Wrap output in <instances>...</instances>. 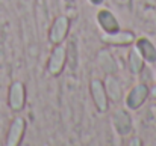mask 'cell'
Instances as JSON below:
<instances>
[{"instance_id": "6da1fadb", "label": "cell", "mask_w": 156, "mask_h": 146, "mask_svg": "<svg viewBox=\"0 0 156 146\" xmlns=\"http://www.w3.org/2000/svg\"><path fill=\"white\" fill-rule=\"evenodd\" d=\"M67 65V48L62 44L53 45L52 53L47 60V71L53 77H58L62 74L64 68Z\"/></svg>"}, {"instance_id": "7a4b0ae2", "label": "cell", "mask_w": 156, "mask_h": 146, "mask_svg": "<svg viewBox=\"0 0 156 146\" xmlns=\"http://www.w3.org/2000/svg\"><path fill=\"white\" fill-rule=\"evenodd\" d=\"M70 32V18L65 15H59L53 20L50 30H49V41L53 45L56 44H62Z\"/></svg>"}, {"instance_id": "3957f363", "label": "cell", "mask_w": 156, "mask_h": 146, "mask_svg": "<svg viewBox=\"0 0 156 146\" xmlns=\"http://www.w3.org/2000/svg\"><path fill=\"white\" fill-rule=\"evenodd\" d=\"M90 92H91V98H93V102H94L97 111L106 113L109 108V98L106 95L103 81L99 78H93L90 83Z\"/></svg>"}, {"instance_id": "277c9868", "label": "cell", "mask_w": 156, "mask_h": 146, "mask_svg": "<svg viewBox=\"0 0 156 146\" xmlns=\"http://www.w3.org/2000/svg\"><path fill=\"white\" fill-rule=\"evenodd\" d=\"M149 95H150V89L147 85H144V83L135 85L126 97V107L129 110H138L147 101Z\"/></svg>"}, {"instance_id": "5b68a950", "label": "cell", "mask_w": 156, "mask_h": 146, "mask_svg": "<svg viewBox=\"0 0 156 146\" xmlns=\"http://www.w3.org/2000/svg\"><path fill=\"white\" fill-rule=\"evenodd\" d=\"M112 125H114V130L117 131V134H120L123 137L129 136L133 130V122H132L130 113L124 108L115 110L112 114Z\"/></svg>"}, {"instance_id": "8992f818", "label": "cell", "mask_w": 156, "mask_h": 146, "mask_svg": "<svg viewBox=\"0 0 156 146\" xmlns=\"http://www.w3.org/2000/svg\"><path fill=\"white\" fill-rule=\"evenodd\" d=\"M8 104L14 111H20L26 105V86L21 81H14L9 86Z\"/></svg>"}, {"instance_id": "52a82bcc", "label": "cell", "mask_w": 156, "mask_h": 146, "mask_svg": "<svg viewBox=\"0 0 156 146\" xmlns=\"http://www.w3.org/2000/svg\"><path fill=\"white\" fill-rule=\"evenodd\" d=\"M135 35L130 30H118L114 33H103L102 35V41L108 45H114V47H127L132 45L135 42Z\"/></svg>"}, {"instance_id": "ba28073f", "label": "cell", "mask_w": 156, "mask_h": 146, "mask_svg": "<svg viewBox=\"0 0 156 146\" xmlns=\"http://www.w3.org/2000/svg\"><path fill=\"white\" fill-rule=\"evenodd\" d=\"M24 133H26V121H24V118L18 116L11 122V127H9L8 136H6V145L18 146L23 142Z\"/></svg>"}, {"instance_id": "9c48e42d", "label": "cell", "mask_w": 156, "mask_h": 146, "mask_svg": "<svg viewBox=\"0 0 156 146\" xmlns=\"http://www.w3.org/2000/svg\"><path fill=\"white\" fill-rule=\"evenodd\" d=\"M97 23L103 33H114L120 30V23L109 9H100L97 12Z\"/></svg>"}, {"instance_id": "30bf717a", "label": "cell", "mask_w": 156, "mask_h": 146, "mask_svg": "<svg viewBox=\"0 0 156 146\" xmlns=\"http://www.w3.org/2000/svg\"><path fill=\"white\" fill-rule=\"evenodd\" d=\"M135 48L143 56V59L147 63H156V47L153 42L147 38H138L135 39Z\"/></svg>"}, {"instance_id": "8fae6325", "label": "cell", "mask_w": 156, "mask_h": 146, "mask_svg": "<svg viewBox=\"0 0 156 146\" xmlns=\"http://www.w3.org/2000/svg\"><path fill=\"white\" fill-rule=\"evenodd\" d=\"M105 89H106V95L108 98H111L114 102H118L121 99V85L118 81V78L112 74H109L106 77V80L103 81Z\"/></svg>"}, {"instance_id": "7c38bea8", "label": "cell", "mask_w": 156, "mask_h": 146, "mask_svg": "<svg viewBox=\"0 0 156 146\" xmlns=\"http://www.w3.org/2000/svg\"><path fill=\"white\" fill-rule=\"evenodd\" d=\"M144 66H146V60L143 59V56L136 51V48H130L127 56V68L130 74H135V75L141 74L144 71Z\"/></svg>"}, {"instance_id": "4fadbf2b", "label": "cell", "mask_w": 156, "mask_h": 146, "mask_svg": "<svg viewBox=\"0 0 156 146\" xmlns=\"http://www.w3.org/2000/svg\"><path fill=\"white\" fill-rule=\"evenodd\" d=\"M99 65L102 66V69L106 74L115 72V62H114V59L111 57V54L108 51H100L99 53Z\"/></svg>"}, {"instance_id": "5bb4252c", "label": "cell", "mask_w": 156, "mask_h": 146, "mask_svg": "<svg viewBox=\"0 0 156 146\" xmlns=\"http://www.w3.org/2000/svg\"><path fill=\"white\" fill-rule=\"evenodd\" d=\"M105 0H90V3H93V5H102Z\"/></svg>"}, {"instance_id": "9a60e30c", "label": "cell", "mask_w": 156, "mask_h": 146, "mask_svg": "<svg viewBox=\"0 0 156 146\" xmlns=\"http://www.w3.org/2000/svg\"><path fill=\"white\" fill-rule=\"evenodd\" d=\"M65 2H73V0H65Z\"/></svg>"}]
</instances>
